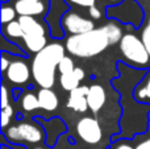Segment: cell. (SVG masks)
<instances>
[{
    "mask_svg": "<svg viewBox=\"0 0 150 149\" xmlns=\"http://www.w3.org/2000/svg\"><path fill=\"white\" fill-rule=\"evenodd\" d=\"M65 48L59 42L49 44L44 50L37 53L32 62V75L41 89H52L55 82V70L63 60Z\"/></svg>",
    "mask_w": 150,
    "mask_h": 149,
    "instance_id": "6da1fadb",
    "label": "cell"
},
{
    "mask_svg": "<svg viewBox=\"0 0 150 149\" xmlns=\"http://www.w3.org/2000/svg\"><path fill=\"white\" fill-rule=\"evenodd\" d=\"M109 45L103 28H95L93 31L83 34H71L66 41V49L70 54L80 58H90L100 54Z\"/></svg>",
    "mask_w": 150,
    "mask_h": 149,
    "instance_id": "7a4b0ae2",
    "label": "cell"
},
{
    "mask_svg": "<svg viewBox=\"0 0 150 149\" xmlns=\"http://www.w3.org/2000/svg\"><path fill=\"white\" fill-rule=\"evenodd\" d=\"M120 49H121L122 55L136 65L144 66L149 63L150 55L148 50H146L142 40H140L134 34H125L120 41Z\"/></svg>",
    "mask_w": 150,
    "mask_h": 149,
    "instance_id": "3957f363",
    "label": "cell"
},
{
    "mask_svg": "<svg viewBox=\"0 0 150 149\" xmlns=\"http://www.w3.org/2000/svg\"><path fill=\"white\" fill-rule=\"evenodd\" d=\"M8 140L13 143H20V141H26V143H40L44 139L42 131L36 127L34 124L30 123H21L17 126L8 127L5 131Z\"/></svg>",
    "mask_w": 150,
    "mask_h": 149,
    "instance_id": "277c9868",
    "label": "cell"
},
{
    "mask_svg": "<svg viewBox=\"0 0 150 149\" xmlns=\"http://www.w3.org/2000/svg\"><path fill=\"white\" fill-rule=\"evenodd\" d=\"M76 132L87 144H98L103 137V131L99 121L93 118H83L78 121Z\"/></svg>",
    "mask_w": 150,
    "mask_h": 149,
    "instance_id": "5b68a950",
    "label": "cell"
},
{
    "mask_svg": "<svg viewBox=\"0 0 150 149\" xmlns=\"http://www.w3.org/2000/svg\"><path fill=\"white\" fill-rule=\"evenodd\" d=\"M63 26L71 34H83V33H87V32H91L95 29L93 21L82 17L80 15L74 13V12L69 13L63 18Z\"/></svg>",
    "mask_w": 150,
    "mask_h": 149,
    "instance_id": "8992f818",
    "label": "cell"
},
{
    "mask_svg": "<svg viewBox=\"0 0 150 149\" xmlns=\"http://www.w3.org/2000/svg\"><path fill=\"white\" fill-rule=\"evenodd\" d=\"M5 73L8 81L15 84H24L30 78V69L24 61H13Z\"/></svg>",
    "mask_w": 150,
    "mask_h": 149,
    "instance_id": "52a82bcc",
    "label": "cell"
},
{
    "mask_svg": "<svg viewBox=\"0 0 150 149\" xmlns=\"http://www.w3.org/2000/svg\"><path fill=\"white\" fill-rule=\"evenodd\" d=\"M90 91V87L87 86H79L78 89L73 90L70 92V96L67 100V106L73 108L76 112H84L88 110V102H87V94Z\"/></svg>",
    "mask_w": 150,
    "mask_h": 149,
    "instance_id": "ba28073f",
    "label": "cell"
},
{
    "mask_svg": "<svg viewBox=\"0 0 150 149\" xmlns=\"http://www.w3.org/2000/svg\"><path fill=\"white\" fill-rule=\"evenodd\" d=\"M105 90L100 86V84H92L90 87V91L87 94V102L88 108L92 111L93 114L99 112L105 104Z\"/></svg>",
    "mask_w": 150,
    "mask_h": 149,
    "instance_id": "9c48e42d",
    "label": "cell"
},
{
    "mask_svg": "<svg viewBox=\"0 0 150 149\" xmlns=\"http://www.w3.org/2000/svg\"><path fill=\"white\" fill-rule=\"evenodd\" d=\"M16 12L20 16H36L42 15L45 12V5L42 1H34V0H17L15 4Z\"/></svg>",
    "mask_w": 150,
    "mask_h": 149,
    "instance_id": "30bf717a",
    "label": "cell"
},
{
    "mask_svg": "<svg viewBox=\"0 0 150 149\" xmlns=\"http://www.w3.org/2000/svg\"><path fill=\"white\" fill-rule=\"evenodd\" d=\"M18 23L24 31V36H45L44 26L32 16H20Z\"/></svg>",
    "mask_w": 150,
    "mask_h": 149,
    "instance_id": "8fae6325",
    "label": "cell"
},
{
    "mask_svg": "<svg viewBox=\"0 0 150 149\" xmlns=\"http://www.w3.org/2000/svg\"><path fill=\"white\" fill-rule=\"evenodd\" d=\"M38 96V102H40V108L45 111H54L57 110L59 100L58 96L52 89H41L37 94Z\"/></svg>",
    "mask_w": 150,
    "mask_h": 149,
    "instance_id": "7c38bea8",
    "label": "cell"
},
{
    "mask_svg": "<svg viewBox=\"0 0 150 149\" xmlns=\"http://www.w3.org/2000/svg\"><path fill=\"white\" fill-rule=\"evenodd\" d=\"M23 38L26 49L32 53H36V54L47 46V41L45 36H24Z\"/></svg>",
    "mask_w": 150,
    "mask_h": 149,
    "instance_id": "4fadbf2b",
    "label": "cell"
},
{
    "mask_svg": "<svg viewBox=\"0 0 150 149\" xmlns=\"http://www.w3.org/2000/svg\"><path fill=\"white\" fill-rule=\"evenodd\" d=\"M103 29H104V32H105L108 40H109V45H113V44H116V42H120L122 40V37H124L122 36L121 28L115 23L105 24V25L103 26Z\"/></svg>",
    "mask_w": 150,
    "mask_h": 149,
    "instance_id": "5bb4252c",
    "label": "cell"
},
{
    "mask_svg": "<svg viewBox=\"0 0 150 149\" xmlns=\"http://www.w3.org/2000/svg\"><path fill=\"white\" fill-rule=\"evenodd\" d=\"M59 83L62 86L63 90H67V91H73V90L79 87L80 81L74 75V71L70 74H61L59 77Z\"/></svg>",
    "mask_w": 150,
    "mask_h": 149,
    "instance_id": "9a60e30c",
    "label": "cell"
},
{
    "mask_svg": "<svg viewBox=\"0 0 150 149\" xmlns=\"http://www.w3.org/2000/svg\"><path fill=\"white\" fill-rule=\"evenodd\" d=\"M4 32L11 38H20V37H24V31L18 21H12V23L7 24L4 28Z\"/></svg>",
    "mask_w": 150,
    "mask_h": 149,
    "instance_id": "2e32d148",
    "label": "cell"
},
{
    "mask_svg": "<svg viewBox=\"0 0 150 149\" xmlns=\"http://www.w3.org/2000/svg\"><path fill=\"white\" fill-rule=\"evenodd\" d=\"M21 104H23V108L25 111H34V110H37V108H40L38 96L30 94V92H29V94H25V95H24V98H23Z\"/></svg>",
    "mask_w": 150,
    "mask_h": 149,
    "instance_id": "e0dca14e",
    "label": "cell"
},
{
    "mask_svg": "<svg viewBox=\"0 0 150 149\" xmlns=\"http://www.w3.org/2000/svg\"><path fill=\"white\" fill-rule=\"evenodd\" d=\"M58 70H59L61 74H70L75 70L74 67V62L70 57H63V60L59 62V66H58Z\"/></svg>",
    "mask_w": 150,
    "mask_h": 149,
    "instance_id": "ac0fdd59",
    "label": "cell"
},
{
    "mask_svg": "<svg viewBox=\"0 0 150 149\" xmlns=\"http://www.w3.org/2000/svg\"><path fill=\"white\" fill-rule=\"evenodd\" d=\"M16 9L12 7H3L1 8V23L3 24H9L15 21Z\"/></svg>",
    "mask_w": 150,
    "mask_h": 149,
    "instance_id": "d6986e66",
    "label": "cell"
},
{
    "mask_svg": "<svg viewBox=\"0 0 150 149\" xmlns=\"http://www.w3.org/2000/svg\"><path fill=\"white\" fill-rule=\"evenodd\" d=\"M12 116H13V108L11 107V106H8V107L1 110V127L3 128L8 127V124L11 123Z\"/></svg>",
    "mask_w": 150,
    "mask_h": 149,
    "instance_id": "ffe728a7",
    "label": "cell"
},
{
    "mask_svg": "<svg viewBox=\"0 0 150 149\" xmlns=\"http://www.w3.org/2000/svg\"><path fill=\"white\" fill-rule=\"evenodd\" d=\"M141 40H142L144 45H145L146 50H148V53H149V55H150V23L145 26V28H144Z\"/></svg>",
    "mask_w": 150,
    "mask_h": 149,
    "instance_id": "44dd1931",
    "label": "cell"
},
{
    "mask_svg": "<svg viewBox=\"0 0 150 149\" xmlns=\"http://www.w3.org/2000/svg\"><path fill=\"white\" fill-rule=\"evenodd\" d=\"M137 96L141 98V99H144V98L150 99V77H149V79H148V82H146L145 86L137 92Z\"/></svg>",
    "mask_w": 150,
    "mask_h": 149,
    "instance_id": "7402d4cb",
    "label": "cell"
},
{
    "mask_svg": "<svg viewBox=\"0 0 150 149\" xmlns=\"http://www.w3.org/2000/svg\"><path fill=\"white\" fill-rule=\"evenodd\" d=\"M8 90H7V87L5 86H1V103H0V104H1V110L3 108H5V107H8Z\"/></svg>",
    "mask_w": 150,
    "mask_h": 149,
    "instance_id": "603a6c76",
    "label": "cell"
},
{
    "mask_svg": "<svg viewBox=\"0 0 150 149\" xmlns=\"http://www.w3.org/2000/svg\"><path fill=\"white\" fill-rule=\"evenodd\" d=\"M71 3H74V4L79 5V7H93L95 5V0H70Z\"/></svg>",
    "mask_w": 150,
    "mask_h": 149,
    "instance_id": "cb8c5ba5",
    "label": "cell"
},
{
    "mask_svg": "<svg viewBox=\"0 0 150 149\" xmlns=\"http://www.w3.org/2000/svg\"><path fill=\"white\" fill-rule=\"evenodd\" d=\"M90 16H91L92 18H95V20H98V18L101 17V12L95 7V5H93V7L90 8Z\"/></svg>",
    "mask_w": 150,
    "mask_h": 149,
    "instance_id": "d4e9b609",
    "label": "cell"
},
{
    "mask_svg": "<svg viewBox=\"0 0 150 149\" xmlns=\"http://www.w3.org/2000/svg\"><path fill=\"white\" fill-rule=\"evenodd\" d=\"M134 149H150V139H146L144 141H141Z\"/></svg>",
    "mask_w": 150,
    "mask_h": 149,
    "instance_id": "484cf974",
    "label": "cell"
},
{
    "mask_svg": "<svg viewBox=\"0 0 150 149\" xmlns=\"http://www.w3.org/2000/svg\"><path fill=\"white\" fill-rule=\"evenodd\" d=\"M74 75L76 77L79 81H82V79H84V71H83V69H80V67H75Z\"/></svg>",
    "mask_w": 150,
    "mask_h": 149,
    "instance_id": "4316f807",
    "label": "cell"
},
{
    "mask_svg": "<svg viewBox=\"0 0 150 149\" xmlns=\"http://www.w3.org/2000/svg\"><path fill=\"white\" fill-rule=\"evenodd\" d=\"M11 63H12V62H11L8 58L3 57V58H1V70H3V71H7L8 67L11 66Z\"/></svg>",
    "mask_w": 150,
    "mask_h": 149,
    "instance_id": "83f0119b",
    "label": "cell"
},
{
    "mask_svg": "<svg viewBox=\"0 0 150 149\" xmlns=\"http://www.w3.org/2000/svg\"><path fill=\"white\" fill-rule=\"evenodd\" d=\"M115 149H134V148L130 147V145H128V144H120V145H117Z\"/></svg>",
    "mask_w": 150,
    "mask_h": 149,
    "instance_id": "f1b7e54d",
    "label": "cell"
},
{
    "mask_svg": "<svg viewBox=\"0 0 150 149\" xmlns=\"http://www.w3.org/2000/svg\"><path fill=\"white\" fill-rule=\"evenodd\" d=\"M34 149H44V148H34Z\"/></svg>",
    "mask_w": 150,
    "mask_h": 149,
    "instance_id": "f546056e",
    "label": "cell"
},
{
    "mask_svg": "<svg viewBox=\"0 0 150 149\" xmlns=\"http://www.w3.org/2000/svg\"><path fill=\"white\" fill-rule=\"evenodd\" d=\"M34 1H41V0H34Z\"/></svg>",
    "mask_w": 150,
    "mask_h": 149,
    "instance_id": "4dcf8cb0",
    "label": "cell"
},
{
    "mask_svg": "<svg viewBox=\"0 0 150 149\" xmlns=\"http://www.w3.org/2000/svg\"><path fill=\"white\" fill-rule=\"evenodd\" d=\"M111 1H117V0H111Z\"/></svg>",
    "mask_w": 150,
    "mask_h": 149,
    "instance_id": "1f68e13d",
    "label": "cell"
},
{
    "mask_svg": "<svg viewBox=\"0 0 150 149\" xmlns=\"http://www.w3.org/2000/svg\"><path fill=\"white\" fill-rule=\"evenodd\" d=\"M149 23H150V21H149Z\"/></svg>",
    "mask_w": 150,
    "mask_h": 149,
    "instance_id": "d6a6232c",
    "label": "cell"
}]
</instances>
